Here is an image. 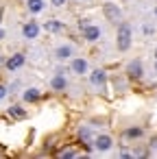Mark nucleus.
<instances>
[{
  "mask_svg": "<svg viewBox=\"0 0 157 159\" xmlns=\"http://www.w3.org/2000/svg\"><path fill=\"white\" fill-rule=\"evenodd\" d=\"M83 37H85L87 42H96V39L100 37V29L94 26V24H90L87 29H83Z\"/></svg>",
  "mask_w": 157,
  "mask_h": 159,
  "instance_id": "39448f33",
  "label": "nucleus"
},
{
  "mask_svg": "<svg viewBox=\"0 0 157 159\" xmlns=\"http://www.w3.org/2000/svg\"><path fill=\"white\" fill-rule=\"evenodd\" d=\"M129 46H131V24L120 22V26H118V48L127 50Z\"/></svg>",
  "mask_w": 157,
  "mask_h": 159,
  "instance_id": "f257e3e1",
  "label": "nucleus"
},
{
  "mask_svg": "<svg viewBox=\"0 0 157 159\" xmlns=\"http://www.w3.org/2000/svg\"><path fill=\"white\" fill-rule=\"evenodd\" d=\"M127 74L131 76V79H140L142 74H144V70H142V63L135 59V61H131L129 66H127Z\"/></svg>",
  "mask_w": 157,
  "mask_h": 159,
  "instance_id": "f03ea898",
  "label": "nucleus"
},
{
  "mask_svg": "<svg viewBox=\"0 0 157 159\" xmlns=\"http://www.w3.org/2000/svg\"><path fill=\"white\" fill-rule=\"evenodd\" d=\"M24 66V55H13L9 61H7V68L9 70H18V68H22Z\"/></svg>",
  "mask_w": 157,
  "mask_h": 159,
  "instance_id": "1a4fd4ad",
  "label": "nucleus"
},
{
  "mask_svg": "<svg viewBox=\"0 0 157 159\" xmlns=\"http://www.w3.org/2000/svg\"><path fill=\"white\" fill-rule=\"evenodd\" d=\"M2 61H5V59H2V57H0V63H2Z\"/></svg>",
  "mask_w": 157,
  "mask_h": 159,
  "instance_id": "cd10ccee",
  "label": "nucleus"
},
{
  "mask_svg": "<svg viewBox=\"0 0 157 159\" xmlns=\"http://www.w3.org/2000/svg\"><path fill=\"white\" fill-rule=\"evenodd\" d=\"M155 61H157V59H155ZM155 70H157V63H155Z\"/></svg>",
  "mask_w": 157,
  "mask_h": 159,
  "instance_id": "c85d7f7f",
  "label": "nucleus"
},
{
  "mask_svg": "<svg viewBox=\"0 0 157 159\" xmlns=\"http://www.w3.org/2000/svg\"><path fill=\"white\" fill-rule=\"evenodd\" d=\"M153 31H155V26H150V24H146V26H144V33H146V35H148V33H153Z\"/></svg>",
  "mask_w": 157,
  "mask_h": 159,
  "instance_id": "412c9836",
  "label": "nucleus"
},
{
  "mask_svg": "<svg viewBox=\"0 0 157 159\" xmlns=\"http://www.w3.org/2000/svg\"><path fill=\"white\" fill-rule=\"evenodd\" d=\"M155 59H157V48H155Z\"/></svg>",
  "mask_w": 157,
  "mask_h": 159,
  "instance_id": "393cba45",
  "label": "nucleus"
},
{
  "mask_svg": "<svg viewBox=\"0 0 157 159\" xmlns=\"http://www.w3.org/2000/svg\"><path fill=\"white\" fill-rule=\"evenodd\" d=\"M50 85H53V89H57V92H63V89H66V85H68V81H66V76H63V72H57V74L53 76Z\"/></svg>",
  "mask_w": 157,
  "mask_h": 159,
  "instance_id": "7ed1b4c3",
  "label": "nucleus"
},
{
  "mask_svg": "<svg viewBox=\"0 0 157 159\" xmlns=\"http://www.w3.org/2000/svg\"><path fill=\"white\" fill-rule=\"evenodd\" d=\"M150 146H153V148H157V137H153V142H150Z\"/></svg>",
  "mask_w": 157,
  "mask_h": 159,
  "instance_id": "5701e85b",
  "label": "nucleus"
},
{
  "mask_svg": "<svg viewBox=\"0 0 157 159\" xmlns=\"http://www.w3.org/2000/svg\"><path fill=\"white\" fill-rule=\"evenodd\" d=\"M55 55H57V59H59V61H66V59H70V57H72V48H70V46H59Z\"/></svg>",
  "mask_w": 157,
  "mask_h": 159,
  "instance_id": "f8f14e48",
  "label": "nucleus"
},
{
  "mask_svg": "<svg viewBox=\"0 0 157 159\" xmlns=\"http://www.w3.org/2000/svg\"><path fill=\"white\" fill-rule=\"evenodd\" d=\"M0 20H2V11H0Z\"/></svg>",
  "mask_w": 157,
  "mask_h": 159,
  "instance_id": "bb28decb",
  "label": "nucleus"
},
{
  "mask_svg": "<svg viewBox=\"0 0 157 159\" xmlns=\"http://www.w3.org/2000/svg\"><path fill=\"white\" fill-rule=\"evenodd\" d=\"M44 29H46L48 33H59V31H63V22H59V20H48V22H44Z\"/></svg>",
  "mask_w": 157,
  "mask_h": 159,
  "instance_id": "6e6552de",
  "label": "nucleus"
},
{
  "mask_svg": "<svg viewBox=\"0 0 157 159\" xmlns=\"http://www.w3.org/2000/svg\"><path fill=\"white\" fill-rule=\"evenodd\" d=\"M90 81H92L96 87H103V83H105V72H103V70H94L92 76H90Z\"/></svg>",
  "mask_w": 157,
  "mask_h": 159,
  "instance_id": "ddd939ff",
  "label": "nucleus"
},
{
  "mask_svg": "<svg viewBox=\"0 0 157 159\" xmlns=\"http://www.w3.org/2000/svg\"><path fill=\"white\" fill-rule=\"evenodd\" d=\"M105 16H107L111 22H116V20H120V9H118L116 5L107 2V5H105Z\"/></svg>",
  "mask_w": 157,
  "mask_h": 159,
  "instance_id": "423d86ee",
  "label": "nucleus"
},
{
  "mask_svg": "<svg viewBox=\"0 0 157 159\" xmlns=\"http://www.w3.org/2000/svg\"><path fill=\"white\" fill-rule=\"evenodd\" d=\"M94 146H96L98 150H109V148H111V137H109V135H98L96 142H94Z\"/></svg>",
  "mask_w": 157,
  "mask_h": 159,
  "instance_id": "0eeeda50",
  "label": "nucleus"
},
{
  "mask_svg": "<svg viewBox=\"0 0 157 159\" xmlns=\"http://www.w3.org/2000/svg\"><path fill=\"white\" fill-rule=\"evenodd\" d=\"M155 18H157V7H155Z\"/></svg>",
  "mask_w": 157,
  "mask_h": 159,
  "instance_id": "a878e982",
  "label": "nucleus"
},
{
  "mask_svg": "<svg viewBox=\"0 0 157 159\" xmlns=\"http://www.w3.org/2000/svg\"><path fill=\"white\" fill-rule=\"evenodd\" d=\"M39 96H42V94H39V89H35V87H31V89L24 92V100H26V102H35V100H39Z\"/></svg>",
  "mask_w": 157,
  "mask_h": 159,
  "instance_id": "dca6fc26",
  "label": "nucleus"
},
{
  "mask_svg": "<svg viewBox=\"0 0 157 159\" xmlns=\"http://www.w3.org/2000/svg\"><path fill=\"white\" fill-rule=\"evenodd\" d=\"M90 26V20H81L79 22V31H83V29H87Z\"/></svg>",
  "mask_w": 157,
  "mask_h": 159,
  "instance_id": "a211bd4d",
  "label": "nucleus"
},
{
  "mask_svg": "<svg viewBox=\"0 0 157 159\" xmlns=\"http://www.w3.org/2000/svg\"><path fill=\"white\" fill-rule=\"evenodd\" d=\"M50 2H53L55 7H63V5H66V0H50Z\"/></svg>",
  "mask_w": 157,
  "mask_h": 159,
  "instance_id": "aec40b11",
  "label": "nucleus"
},
{
  "mask_svg": "<svg viewBox=\"0 0 157 159\" xmlns=\"http://www.w3.org/2000/svg\"><path fill=\"white\" fill-rule=\"evenodd\" d=\"M72 70H74L76 74H85V72H87V61L81 59V57L74 59V61H72Z\"/></svg>",
  "mask_w": 157,
  "mask_h": 159,
  "instance_id": "9b49d317",
  "label": "nucleus"
},
{
  "mask_svg": "<svg viewBox=\"0 0 157 159\" xmlns=\"http://www.w3.org/2000/svg\"><path fill=\"white\" fill-rule=\"evenodd\" d=\"M22 33H24V37H26V39H35V37H37V33H39V26H37L35 22H26V24H24V29H22Z\"/></svg>",
  "mask_w": 157,
  "mask_h": 159,
  "instance_id": "20e7f679",
  "label": "nucleus"
},
{
  "mask_svg": "<svg viewBox=\"0 0 157 159\" xmlns=\"http://www.w3.org/2000/svg\"><path fill=\"white\" fill-rule=\"evenodd\" d=\"M9 116L16 118V120H24L26 118V109H22L20 105H11L9 107Z\"/></svg>",
  "mask_w": 157,
  "mask_h": 159,
  "instance_id": "9d476101",
  "label": "nucleus"
},
{
  "mask_svg": "<svg viewBox=\"0 0 157 159\" xmlns=\"http://www.w3.org/2000/svg\"><path fill=\"white\" fill-rule=\"evenodd\" d=\"M7 96V89H5V85H0V100H2Z\"/></svg>",
  "mask_w": 157,
  "mask_h": 159,
  "instance_id": "4be33fe9",
  "label": "nucleus"
},
{
  "mask_svg": "<svg viewBox=\"0 0 157 159\" xmlns=\"http://www.w3.org/2000/svg\"><path fill=\"white\" fill-rule=\"evenodd\" d=\"M142 135H144V131H142L140 126H131V129L124 131V137H127V139H137V137H142Z\"/></svg>",
  "mask_w": 157,
  "mask_h": 159,
  "instance_id": "2eb2a0df",
  "label": "nucleus"
},
{
  "mask_svg": "<svg viewBox=\"0 0 157 159\" xmlns=\"http://www.w3.org/2000/svg\"><path fill=\"white\" fill-rule=\"evenodd\" d=\"M26 7L31 13H39L44 9V0H26Z\"/></svg>",
  "mask_w": 157,
  "mask_h": 159,
  "instance_id": "4468645a",
  "label": "nucleus"
},
{
  "mask_svg": "<svg viewBox=\"0 0 157 159\" xmlns=\"http://www.w3.org/2000/svg\"><path fill=\"white\" fill-rule=\"evenodd\" d=\"M79 135H81L83 139H87V137H90V131H87V129H81V131H79Z\"/></svg>",
  "mask_w": 157,
  "mask_h": 159,
  "instance_id": "6ab92c4d",
  "label": "nucleus"
},
{
  "mask_svg": "<svg viewBox=\"0 0 157 159\" xmlns=\"http://www.w3.org/2000/svg\"><path fill=\"white\" fill-rule=\"evenodd\" d=\"M57 155H59V157H76V150H70V148H63V150H59Z\"/></svg>",
  "mask_w": 157,
  "mask_h": 159,
  "instance_id": "f3484780",
  "label": "nucleus"
},
{
  "mask_svg": "<svg viewBox=\"0 0 157 159\" xmlns=\"http://www.w3.org/2000/svg\"><path fill=\"white\" fill-rule=\"evenodd\" d=\"M2 37H5V33H2V31H0V39H2Z\"/></svg>",
  "mask_w": 157,
  "mask_h": 159,
  "instance_id": "b1692460",
  "label": "nucleus"
}]
</instances>
